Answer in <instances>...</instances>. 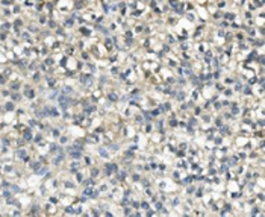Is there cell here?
I'll return each mask as SVG.
<instances>
[{
    "instance_id": "12",
    "label": "cell",
    "mask_w": 265,
    "mask_h": 217,
    "mask_svg": "<svg viewBox=\"0 0 265 217\" xmlns=\"http://www.w3.org/2000/svg\"><path fill=\"white\" fill-rule=\"evenodd\" d=\"M105 2H106V3H112V2H114V0H105Z\"/></svg>"
},
{
    "instance_id": "3",
    "label": "cell",
    "mask_w": 265,
    "mask_h": 217,
    "mask_svg": "<svg viewBox=\"0 0 265 217\" xmlns=\"http://www.w3.org/2000/svg\"><path fill=\"white\" fill-rule=\"evenodd\" d=\"M95 152L97 155L100 156V159H105V161H109L111 159V152H109V149L106 146H98L95 149Z\"/></svg>"
},
{
    "instance_id": "7",
    "label": "cell",
    "mask_w": 265,
    "mask_h": 217,
    "mask_svg": "<svg viewBox=\"0 0 265 217\" xmlns=\"http://www.w3.org/2000/svg\"><path fill=\"white\" fill-rule=\"evenodd\" d=\"M3 109H5L6 112H15V102H12V100L9 99L8 102L3 105Z\"/></svg>"
},
{
    "instance_id": "5",
    "label": "cell",
    "mask_w": 265,
    "mask_h": 217,
    "mask_svg": "<svg viewBox=\"0 0 265 217\" xmlns=\"http://www.w3.org/2000/svg\"><path fill=\"white\" fill-rule=\"evenodd\" d=\"M236 18H238V14L235 11H226V12H223V20H227L229 23L235 21Z\"/></svg>"
},
{
    "instance_id": "4",
    "label": "cell",
    "mask_w": 265,
    "mask_h": 217,
    "mask_svg": "<svg viewBox=\"0 0 265 217\" xmlns=\"http://www.w3.org/2000/svg\"><path fill=\"white\" fill-rule=\"evenodd\" d=\"M188 99V91L185 88H177L176 91V96H174V100L177 103H182V102H185V100Z\"/></svg>"
},
{
    "instance_id": "1",
    "label": "cell",
    "mask_w": 265,
    "mask_h": 217,
    "mask_svg": "<svg viewBox=\"0 0 265 217\" xmlns=\"http://www.w3.org/2000/svg\"><path fill=\"white\" fill-rule=\"evenodd\" d=\"M105 99L108 100V102H111L112 105H117L118 100H120V91L115 90V88H111V90L105 94Z\"/></svg>"
},
{
    "instance_id": "9",
    "label": "cell",
    "mask_w": 265,
    "mask_h": 217,
    "mask_svg": "<svg viewBox=\"0 0 265 217\" xmlns=\"http://www.w3.org/2000/svg\"><path fill=\"white\" fill-rule=\"evenodd\" d=\"M221 18H223V11H221V9H215V11L212 12V20H214V21H217V20L220 21Z\"/></svg>"
},
{
    "instance_id": "10",
    "label": "cell",
    "mask_w": 265,
    "mask_h": 217,
    "mask_svg": "<svg viewBox=\"0 0 265 217\" xmlns=\"http://www.w3.org/2000/svg\"><path fill=\"white\" fill-rule=\"evenodd\" d=\"M152 208V204L148 202V200H141L139 202V210L141 211H147V210H150Z\"/></svg>"
},
{
    "instance_id": "11",
    "label": "cell",
    "mask_w": 265,
    "mask_h": 217,
    "mask_svg": "<svg viewBox=\"0 0 265 217\" xmlns=\"http://www.w3.org/2000/svg\"><path fill=\"white\" fill-rule=\"evenodd\" d=\"M223 96H224L226 99H230L232 96H233V90H232L230 87H226V88L223 90Z\"/></svg>"
},
{
    "instance_id": "6",
    "label": "cell",
    "mask_w": 265,
    "mask_h": 217,
    "mask_svg": "<svg viewBox=\"0 0 265 217\" xmlns=\"http://www.w3.org/2000/svg\"><path fill=\"white\" fill-rule=\"evenodd\" d=\"M90 169H91V173H90L91 178H95V179H97V178H100V176H102V167H98V165L92 164Z\"/></svg>"
},
{
    "instance_id": "2",
    "label": "cell",
    "mask_w": 265,
    "mask_h": 217,
    "mask_svg": "<svg viewBox=\"0 0 265 217\" xmlns=\"http://www.w3.org/2000/svg\"><path fill=\"white\" fill-rule=\"evenodd\" d=\"M156 106L161 109V114H168V112L173 111V105L170 102V99L168 100H164V102H158Z\"/></svg>"
},
{
    "instance_id": "8",
    "label": "cell",
    "mask_w": 265,
    "mask_h": 217,
    "mask_svg": "<svg viewBox=\"0 0 265 217\" xmlns=\"http://www.w3.org/2000/svg\"><path fill=\"white\" fill-rule=\"evenodd\" d=\"M224 88H226V85H224L223 82H220V80H215V82H214V90L217 91L218 94H220V93H223V90H224Z\"/></svg>"
}]
</instances>
